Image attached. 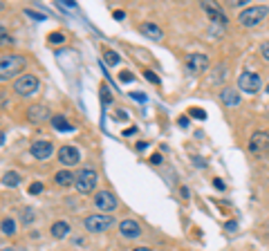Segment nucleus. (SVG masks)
Segmentation results:
<instances>
[{
	"instance_id": "nucleus-1",
	"label": "nucleus",
	"mask_w": 269,
	"mask_h": 251,
	"mask_svg": "<svg viewBox=\"0 0 269 251\" xmlns=\"http://www.w3.org/2000/svg\"><path fill=\"white\" fill-rule=\"evenodd\" d=\"M25 70V58L18 54H5L0 58V79L7 81L9 77H16Z\"/></svg>"
},
{
	"instance_id": "nucleus-2",
	"label": "nucleus",
	"mask_w": 269,
	"mask_h": 251,
	"mask_svg": "<svg viewBox=\"0 0 269 251\" xmlns=\"http://www.w3.org/2000/svg\"><path fill=\"white\" fill-rule=\"evenodd\" d=\"M267 14H269V7L267 5L247 7V9H242L238 14V23L242 25V27H256V25H260L265 18H267Z\"/></svg>"
},
{
	"instance_id": "nucleus-3",
	"label": "nucleus",
	"mask_w": 269,
	"mask_h": 251,
	"mask_svg": "<svg viewBox=\"0 0 269 251\" xmlns=\"http://www.w3.org/2000/svg\"><path fill=\"white\" fill-rule=\"evenodd\" d=\"M97 182H99V177H97V173H94L92 168H83L81 173L77 175V182H74V188H77L81 195H85V193H92L94 188H97Z\"/></svg>"
},
{
	"instance_id": "nucleus-4",
	"label": "nucleus",
	"mask_w": 269,
	"mask_h": 251,
	"mask_svg": "<svg viewBox=\"0 0 269 251\" xmlns=\"http://www.w3.org/2000/svg\"><path fill=\"white\" fill-rule=\"evenodd\" d=\"M113 224H115V220L110 215H106V213H92V215L85 217V229L90 233H103L113 227Z\"/></svg>"
},
{
	"instance_id": "nucleus-5",
	"label": "nucleus",
	"mask_w": 269,
	"mask_h": 251,
	"mask_svg": "<svg viewBox=\"0 0 269 251\" xmlns=\"http://www.w3.org/2000/svg\"><path fill=\"white\" fill-rule=\"evenodd\" d=\"M36 90H38V79L34 74H23L14 83V92L20 97H32V94H36Z\"/></svg>"
},
{
	"instance_id": "nucleus-6",
	"label": "nucleus",
	"mask_w": 269,
	"mask_h": 251,
	"mask_svg": "<svg viewBox=\"0 0 269 251\" xmlns=\"http://www.w3.org/2000/svg\"><path fill=\"white\" fill-rule=\"evenodd\" d=\"M238 87L242 92H249V94H256V92H260V87H263V81H260V74L256 72H242L238 77Z\"/></svg>"
},
{
	"instance_id": "nucleus-7",
	"label": "nucleus",
	"mask_w": 269,
	"mask_h": 251,
	"mask_svg": "<svg viewBox=\"0 0 269 251\" xmlns=\"http://www.w3.org/2000/svg\"><path fill=\"white\" fill-rule=\"evenodd\" d=\"M92 204L99 209V213H110V211H115L117 209V204H119V200L115 198L110 191H99L97 195H94V200H92Z\"/></svg>"
},
{
	"instance_id": "nucleus-8",
	"label": "nucleus",
	"mask_w": 269,
	"mask_h": 251,
	"mask_svg": "<svg viewBox=\"0 0 269 251\" xmlns=\"http://www.w3.org/2000/svg\"><path fill=\"white\" fill-rule=\"evenodd\" d=\"M206 68H209V56H206V54H191V56L186 58V70H189V74H193V77L204 74Z\"/></svg>"
},
{
	"instance_id": "nucleus-9",
	"label": "nucleus",
	"mask_w": 269,
	"mask_h": 251,
	"mask_svg": "<svg viewBox=\"0 0 269 251\" xmlns=\"http://www.w3.org/2000/svg\"><path fill=\"white\" fill-rule=\"evenodd\" d=\"M249 150L254 155H269V132L265 130L254 132L249 139Z\"/></svg>"
},
{
	"instance_id": "nucleus-10",
	"label": "nucleus",
	"mask_w": 269,
	"mask_h": 251,
	"mask_svg": "<svg viewBox=\"0 0 269 251\" xmlns=\"http://www.w3.org/2000/svg\"><path fill=\"white\" fill-rule=\"evenodd\" d=\"M30 153L34 155L36 160H49L54 153V146H52V141H47V139H38L30 146Z\"/></svg>"
},
{
	"instance_id": "nucleus-11",
	"label": "nucleus",
	"mask_w": 269,
	"mask_h": 251,
	"mask_svg": "<svg viewBox=\"0 0 269 251\" xmlns=\"http://www.w3.org/2000/svg\"><path fill=\"white\" fill-rule=\"evenodd\" d=\"M78 160H81V155H78V150L74 148V146H61L59 150V162L65 166H74L78 164Z\"/></svg>"
},
{
	"instance_id": "nucleus-12",
	"label": "nucleus",
	"mask_w": 269,
	"mask_h": 251,
	"mask_svg": "<svg viewBox=\"0 0 269 251\" xmlns=\"http://www.w3.org/2000/svg\"><path fill=\"white\" fill-rule=\"evenodd\" d=\"M27 119H30L32 124H43L45 119H49L47 106H40V103H36V106L27 108Z\"/></svg>"
},
{
	"instance_id": "nucleus-13",
	"label": "nucleus",
	"mask_w": 269,
	"mask_h": 251,
	"mask_svg": "<svg viewBox=\"0 0 269 251\" xmlns=\"http://www.w3.org/2000/svg\"><path fill=\"white\" fill-rule=\"evenodd\" d=\"M119 233H121L123 238H128V240H132V238L142 236V227H139L135 220H123V222L119 224Z\"/></svg>"
},
{
	"instance_id": "nucleus-14",
	"label": "nucleus",
	"mask_w": 269,
	"mask_h": 251,
	"mask_svg": "<svg viewBox=\"0 0 269 251\" xmlns=\"http://www.w3.org/2000/svg\"><path fill=\"white\" fill-rule=\"evenodd\" d=\"M220 101L225 103V106H231V108H235V106H240V94L235 90H222L220 92Z\"/></svg>"
},
{
	"instance_id": "nucleus-15",
	"label": "nucleus",
	"mask_w": 269,
	"mask_h": 251,
	"mask_svg": "<svg viewBox=\"0 0 269 251\" xmlns=\"http://www.w3.org/2000/svg\"><path fill=\"white\" fill-rule=\"evenodd\" d=\"M142 34L148 36V39H153V41H161V39H164L161 29L157 27V25H153V23H144L142 25Z\"/></svg>"
},
{
	"instance_id": "nucleus-16",
	"label": "nucleus",
	"mask_w": 269,
	"mask_h": 251,
	"mask_svg": "<svg viewBox=\"0 0 269 251\" xmlns=\"http://www.w3.org/2000/svg\"><path fill=\"white\" fill-rule=\"evenodd\" d=\"M54 179H56V184H59V186H72V184L77 182V177H74L70 170H59Z\"/></svg>"
},
{
	"instance_id": "nucleus-17",
	"label": "nucleus",
	"mask_w": 269,
	"mask_h": 251,
	"mask_svg": "<svg viewBox=\"0 0 269 251\" xmlns=\"http://www.w3.org/2000/svg\"><path fill=\"white\" fill-rule=\"evenodd\" d=\"M70 233V224L63 222V220H59V222L52 224V236L54 238H65Z\"/></svg>"
},
{
	"instance_id": "nucleus-18",
	"label": "nucleus",
	"mask_w": 269,
	"mask_h": 251,
	"mask_svg": "<svg viewBox=\"0 0 269 251\" xmlns=\"http://www.w3.org/2000/svg\"><path fill=\"white\" fill-rule=\"evenodd\" d=\"M52 126H54V130H61V132L72 130V126L68 124V119H65V117H61V115H54L52 117Z\"/></svg>"
},
{
	"instance_id": "nucleus-19",
	"label": "nucleus",
	"mask_w": 269,
	"mask_h": 251,
	"mask_svg": "<svg viewBox=\"0 0 269 251\" xmlns=\"http://www.w3.org/2000/svg\"><path fill=\"white\" fill-rule=\"evenodd\" d=\"M204 11L211 16V18L215 20V23H220V25H227V18H225V14H220V11L215 9V7H209V5H204Z\"/></svg>"
},
{
	"instance_id": "nucleus-20",
	"label": "nucleus",
	"mask_w": 269,
	"mask_h": 251,
	"mask_svg": "<svg viewBox=\"0 0 269 251\" xmlns=\"http://www.w3.org/2000/svg\"><path fill=\"white\" fill-rule=\"evenodd\" d=\"M2 184H5V186H18V184H20V175L14 173V170H9V173L2 175Z\"/></svg>"
},
{
	"instance_id": "nucleus-21",
	"label": "nucleus",
	"mask_w": 269,
	"mask_h": 251,
	"mask_svg": "<svg viewBox=\"0 0 269 251\" xmlns=\"http://www.w3.org/2000/svg\"><path fill=\"white\" fill-rule=\"evenodd\" d=\"M16 233V222L11 217H2V236H14Z\"/></svg>"
},
{
	"instance_id": "nucleus-22",
	"label": "nucleus",
	"mask_w": 269,
	"mask_h": 251,
	"mask_svg": "<svg viewBox=\"0 0 269 251\" xmlns=\"http://www.w3.org/2000/svg\"><path fill=\"white\" fill-rule=\"evenodd\" d=\"M103 58H106L108 65H117L119 63V56L113 52V49H106V52H103Z\"/></svg>"
},
{
	"instance_id": "nucleus-23",
	"label": "nucleus",
	"mask_w": 269,
	"mask_h": 251,
	"mask_svg": "<svg viewBox=\"0 0 269 251\" xmlns=\"http://www.w3.org/2000/svg\"><path fill=\"white\" fill-rule=\"evenodd\" d=\"M49 43H52V45H61V43H65V36L61 34V32H52V34H49Z\"/></svg>"
},
{
	"instance_id": "nucleus-24",
	"label": "nucleus",
	"mask_w": 269,
	"mask_h": 251,
	"mask_svg": "<svg viewBox=\"0 0 269 251\" xmlns=\"http://www.w3.org/2000/svg\"><path fill=\"white\" fill-rule=\"evenodd\" d=\"M189 115H191L193 119H200V121H204V119H206V112H202L200 108H193V110H189Z\"/></svg>"
},
{
	"instance_id": "nucleus-25",
	"label": "nucleus",
	"mask_w": 269,
	"mask_h": 251,
	"mask_svg": "<svg viewBox=\"0 0 269 251\" xmlns=\"http://www.w3.org/2000/svg\"><path fill=\"white\" fill-rule=\"evenodd\" d=\"M23 222H25V224H32V222H34V211H32V209L23 211Z\"/></svg>"
},
{
	"instance_id": "nucleus-26",
	"label": "nucleus",
	"mask_w": 269,
	"mask_h": 251,
	"mask_svg": "<svg viewBox=\"0 0 269 251\" xmlns=\"http://www.w3.org/2000/svg\"><path fill=\"white\" fill-rule=\"evenodd\" d=\"M260 54H263V58L269 63V41H265V43L260 45Z\"/></svg>"
},
{
	"instance_id": "nucleus-27",
	"label": "nucleus",
	"mask_w": 269,
	"mask_h": 251,
	"mask_svg": "<svg viewBox=\"0 0 269 251\" xmlns=\"http://www.w3.org/2000/svg\"><path fill=\"white\" fill-rule=\"evenodd\" d=\"M40 191H43V184H40V182H34V184L30 186V193H32V195H38Z\"/></svg>"
},
{
	"instance_id": "nucleus-28",
	"label": "nucleus",
	"mask_w": 269,
	"mask_h": 251,
	"mask_svg": "<svg viewBox=\"0 0 269 251\" xmlns=\"http://www.w3.org/2000/svg\"><path fill=\"white\" fill-rule=\"evenodd\" d=\"M25 14L30 16V18H34V20H45L43 14H36V11H32V9H25Z\"/></svg>"
},
{
	"instance_id": "nucleus-29",
	"label": "nucleus",
	"mask_w": 269,
	"mask_h": 251,
	"mask_svg": "<svg viewBox=\"0 0 269 251\" xmlns=\"http://www.w3.org/2000/svg\"><path fill=\"white\" fill-rule=\"evenodd\" d=\"M144 74H146V79H148V81H151V83H159V79H157V74L153 72V70H146V72H144Z\"/></svg>"
},
{
	"instance_id": "nucleus-30",
	"label": "nucleus",
	"mask_w": 269,
	"mask_h": 251,
	"mask_svg": "<svg viewBox=\"0 0 269 251\" xmlns=\"http://www.w3.org/2000/svg\"><path fill=\"white\" fill-rule=\"evenodd\" d=\"M213 186L218 188V191H225V182H222L220 177H215V179H213Z\"/></svg>"
},
{
	"instance_id": "nucleus-31",
	"label": "nucleus",
	"mask_w": 269,
	"mask_h": 251,
	"mask_svg": "<svg viewBox=\"0 0 269 251\" xmlns=\"http://www.w3.org/2000/svg\"><path fill=\"white\" fill-rule=\"evenodd\" d=\"M115 119H117V121H126L128 119V115H126V112H115Z\"/></svg>"
},
{
	"instance_id": "nucleus-32",
	"label": "nucleus",
	"mask_w": 269,
	"mask_h": 251,
	"mask_svg": "<svg viewBox=\"0 0 269 251\" xmlns=\"http://www.w3.org/2000/svg\"><path fill=\"white\" fill-rule=\"evenodd\" d=\"M151 164H161V155H159V153L151 157Z\"/></svg>"
},
{
	"instance_id": "nucleus-33",
	"label": "nucleus",
	"mask_w": 269,
	"mask_h": 251,
	"mask_svg": "<svg viewBox=\"0 0 269 251\" xmlns=\"http://www.w3.org/2000/svg\"><path fill=\"white\" fill-rule=\"evenodd\" d=\"M121 81H123V83L132 81V74H130V72H121Z\"/></svg>"
},
{
	"instance_id": "nucleus-34",
	"label": "nucleus",
	"mask_w": 269,
	"mask_h": 251,
	"mask_svg": "<svg viewBox=\"0 0 269 251\" xmlns=\"http://www.w3.org/2000/svg\"><path fill=\"white\" fill-rule=\"evenodd\" d=\"M101 92H103V101H106V103H108V101H110V92H108V87H103V90H101Z\"/></svg>"
},
{
	"instance_id": "nucleus-35",
	"label": "nucleus",
	"mask_w": 269,
	"mask_h": 251,
	"mask_svg": "<svg viewBox=\"0 0 269 251\" xmlns=\"http://www.w3.org/2000/svg\"><path fill=\"white\" fill-rule=\"evenodd\" d=\"M225 227H227V229H229V231H233V229H235V227H238V224H235V222H233V220H231V222H227V224H225Z\"/></svg>"
},
{
	"instance_id": "nucleus-36",
	"label": "nucleus",
	"mask_w": 269,
	"mask_h": 251,
	"mask_svg": "<svg viewBox=\"0 0 269 251\" xmlns=\"http://www.w3.org/2000/svg\"><path fill=\"white\" fill-rule=\"evenodd\" d=\"M132 99H137V101H146V97H144V94H135V92H132Z\"/></svg>"
},
{
	"instance_id": "nucleus-37",
	"label": "nucleus",
	"mask_w": 269,
	"mask_h": 251,
	"mask_svg": "<svg viewBox=\"0 0 269 251\" xmlns=\"http://www.w3.org/2000/svg\"><path fill=\"white\" fill-rule=\"evenodd\" d=\"M177 124H180V126H186V124H189V119H186V117H180V121H177Z\"/></svg>"
},
{
	"instance_id": "nucleus-38",
	"label": "nucleus",
	"mask_w": 269,
	"mask_h": 251,
	"mask_svg": "<svg viewBox=\"0 0 269 251\" xmlns=\"http://www.w3.org/2000/svg\"><path fill=\"white\" fill-rule=\"evenodd\" d=\"M146 146H148L146 141H139V144H137V150H144V148H146Z\"/></svg>"
},
{
	"instance_id": "nucleus-39",
	"label": "nucleus",
	"mask_w": 269,
	"mask_h": 251,
	"mask_svg": "<svg viewBox=\"0 0 269 251\" xmlns=\"http://www.w3.org/2000/svg\"><path fill=\"white\" fill-rule=\"evenodd\" d=\"M132 251H153V249H148V247H137V249H132Z\"/></svg>"
},
{
	"instance_id": "nucleus-40",
	"label": "nucleus",
	"mask_w": 269,
	"mask_h": 251,
	"mask_svg": "<svg viewBox=\"0 0 269 251\" xmlns=\"http://www.w3.org/2000/svg\"><path fill=\"white\" fill-rule=\"evenodd\" d=\"M2 251H14V249H9V247H2Z\"/></svg>"
},
{
	"instance_id": "nucleus-41",
	"label": "nucleus",
	"mask_w": 269,
	"mask_h": 251,
	"mask_svg": "<svg viewBox=\"0 0 269 251\" xmlns=\"http://www.w3.org/2000/svg\"><path fill=\"white\" fill-rule=\"evenodd\" d=\"M267 92H269V85H267Z\"/></svg>"
}]
</instances>
